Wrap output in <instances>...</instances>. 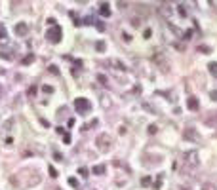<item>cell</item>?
I'll return each mask as SVG.
<instances>
[{
    "mask_svg": "<svg viewBox=\"0 0 217 190\" xmlns=\"http://www.w3.org/2000/svg\"><path fill=\"white\" fill-rule=\"evenodd\" d=\"M91 171H94V175H105V165L99 164V165H95Z\"/></svg>",
    "mask_w": 217,
    "mask_h": 190,
    "instance_id": "cell-12",
    "label": "cell"
},
{
    "mask_svg": "<svg viewBox=\"0 0 217 190\" xmlns=\"http://www.w3.org/2000/svg\"><path fill=\"white\" fill-rule=\"evenodd\" d=\"M99 14H101L103 17H108V15H111V8H108V4H107V2H103V4H101V8H99Z\"/></svg>",
    "mask_w": 217,
    "mask_h": 190,
    "instance_id": "cell-8",
    "label": "cell"
},
{
    "mask_svg": "<svg viewBox=\"0 0 217 190\" xmlns=\"http://www.w3.org/2000/svg\"><path fill=\"white\" fill-rule=\"evenodd\" d=\"M55 190H61V188H55Z\"/></svg>",
    "mask_w": 217,
    "mask_h": 190,
    "instance_id": "cell-41",
    "label": "cell"
},
{
    "mask_svg": "<svg viewBox=\"0 0 217 190\" xmlns=\"http://www.w3.org/2000/svg\"><path fill=\"white\" fill-rule=\"evenodd\" d=\"M108 105H111V103H108V97L105 95V97H103V107H108Z\"/></svg>",
    "mask_w": 217,
    "mask_h": 190,
    "instance_id": "cell-35",
    "label": "cell"
},
{
    "mask_svg": "<svg viewBox=\"0 0 217 190\" xmlns=\"http://www.w3.org/2000/svg\"><path fill=\"white\" fill-rule=\"evenodd\" d=\"M33 61H34V55H33V53H29L25 59H23V65H31Z\"/></svg>",
    "mask_w": 217,
    "mask_h": 190,
    "instance_id": "cell-15",
    "label": "cell"
},
{
    "mask_svg": "<svg viewBox=\"0 0 217 190\" xmlns=\"http://www.w3.org/2000/svg\"><path fill=\"white\" fill-rule=\"evenodd\" d=\"M164 2H166V4H168V2H177V0H164Z\"/></svg>",
    "mask_w": 217,
    "mask_h": 190,
    "instance_id": "cell-38",
    "label": "cell"
},
{
    "mask_svg": "<svg viewBox=\"0 0 217 190\" xmlns=\"http://www.w3.org/2000/svg\"><path fill=\"white\" fill-rule=\"evenodd\" d=\"M111 65H112V67H116L118 70H128V67L122 61H118V59H111Z\"/></svg>",
    "mask_w": 217,
    "mask_h": 190,
    "instance_id": "cell-10",
    "label": "cell"
},
{
    "mask_svg": "<svg viewBox=\"0 0 217 190\" xmlns=\"http://www.w3.org/2000/svg\"><path fill=\"white\" fill-rule=\"evenodd\" d=\"M151 34H152L151 29H145V31H143V38H151Z\"/></svg>",
    "mask_w": 217,
    "mask_h": 190,
    "instance_id": "cell-26",
    "label": "cell"
},
{
    "mask_svg": "<svg viewBox=\"0 0 217 190\" xmlns=\"http://www.w3.org/2000/svg\"><path fill=\"white\" fill-rule=\"evenodd\" d=\"M0 93H2V90H0Z\"/></svg>",
    "mask_w": 217,
    "mask_h": 190,
    "instance_id": "cell-43",
    "label": "cell"
},
{
    "mask_svg": "<svg viewBox=\"0 0 217 190\" xmlns=\"http://www.w3.org/2000/svg\"><path fill=\"white\" fill-rule=\"evenodd\" d=\"M76 2H80V4H84V2H88V0H76Z\"/></svg>",
    "mask_w": 217,
    "mask_h": 190,
    "instance_id": "cell-40",
    "label": "cell"
},
{
    "mask_svg": "<svg viewBox=\"0 0 217 190\" xmlns=\"http://www.w3.org/2000/svg\"><path fill=\"white\" fill-rule=\"evenodd\" d=\"M0 59H4V61H14V53H11V51H0Z\"/></svg>",
    "mask_w": 217,
    "mask_h": 190,
    "instance_id": "cell-11",
    "label": "cell"
},
{
    "mask_svg": "<svg viewBox=\"0 0 217 190\" xmlns=\"http://www.w3.org/2000/svg\"><path fill=\"white\" fill-rule=\"evenodd\" d=\"M63 141H65V144H71V135L69 133H63Z\"/></svg>",
    "mask_w": 217,
    "mask_h": 190,
    "instance_id": "cell-25",
    "label": "cell"
},
{
    "mask_svg": "<svg viewBox=\"0 0 217 190\" xmlns=\"http://www.w3.org/2000/svg\"><path fill=\"white\" fill-rule=\"evenodd\" d=\"M183 137L187 141H194V143H196V141H200V135H198V131H196L194 127H187L183 131Z\"/></svg>",
    "mask_w": 217,
    "mask_h": 190,
    "instance_id": "cell-4",
    "label": "cell"
},
{
    "mask_svg": "<svg viewBox=\"0 0 217 190\" xmlns=\"http://www.w3.org/2000/svg\"><path fill=\"white\" fill-rule=\"evenodd\" d=\"M50 68V72H54V74H59V70H57V67H54V65H51V67H48Z\"/></svg>",
    "mask_w": 217,
    "mask_h": 190,
    "instance_id": "cell-33",
    "label": "cell"
},
{
    "mask_svg": "<svg viewBox=\"0 0 217 190\" xmlns=\"http://www.w3.org/2000/svg\"><path fill=\"white\" fill-rule=\"evenodd\" d=\"M177 11H179L181 17H187V10H185V6H179V8H177Z\"/></svg>",
    "mask_w": 217,
    "mask_h": 190,
    "instance_id": "cell-18",
    "label": "cell"
},
{
    "mask_svg": "<svg viewBox=\"0 0 217 190\" xmlns=\"http://www.w3.org/2000/svg\"><path fill=\"white\" fill-rule=\"evenodd\" d=\"M130 23H131V27H141V17H131Z\"/></svg>",
    "mask_w": 217,
    "mask_h": 190,
    "instance_id": "cell-14",
    "label": "cell"
},
{
    "mask_svg": "<svg viewBox=\"0 0 217 190\" xmlns=\"http://www.w3.org/2000/svg\"><path fill=\"white\" fill-rule=\"evenodd\" d=\"M54 156H55V160H57V162H63V156L59 154V152H54Z\"/></svg>",
    "mask_w": 217,
    "mask_h": 190,
    "instance_id": "cell-34",
    "label": "cell"
},
{
    "mask_svg": "<svg viewBox=\"0 0 217 190\" xmlns=\"http://www.w3.org/2000/svg\"><path fill=\"white\" fill-rule=\"evenodd\" d=\"M141 184H143V186H148V184H151V177H143V179H141Z\"/></svg>",
    "mask_w": 217,
    "mask_h": 190,
    "instance_id": "cell-20",
    "label": "cell"
},
{
    "mask_svg": "<svg viewBox=\"0 0 217 190\" xmlns=\"http://www.w3.org/2000/svg\"><path fill=\"white\" fill-rule=\"evenodd\" d=\"M122 40H124V42H130V40H131V36L128 34V32H122Z\"/></svg>",
    "mask_w": 217,
    "mask_h": 190,
    "instance_id": "cell-28",
    "label": "cell"
},
{
    "mask_svg": "<svg viewBox=\"0 0 217 190\" xmlns=\"http://www.w3.org/2000/svg\"><path fill=\"white\" fill-rule=\"evenodd\" d=\"M204 122H206L208 126H215L217 127V112H213V114L208 116V118H204Z\"/></svg>",
    "mask_w": 217,
    "mask_h": 190,
    "instance_id": "cell-9",
    "label": "cell"
},
{
    "mask_svg": "<svg viewBox=\"0 0 217 190\" xmlns=\"http://www.w3.org/2000/svg\"><path fill=\"white\" fill-rule=\"evenodd\" d=\"M95 48H97L99 51H105V42H97V46H95Z\"/></svg>",
    "mask_w": 217,
    "mask_h": 190,
    "instance_id": "cell-29",
    "label": "cell"
},
{
    "mask_svg": "<svg viewBox=\"0 0 217 190\" xmlns=\"http://www.w3.org/2000/svg\"><path fill=\"white\" fill-rule=\"evenodd\" d=\"M48 169H50V175H51V177H54V179H55V177H57V169H54V165H50V167H48Z\"/></svg>",
    "mask_w": 217,
    "mask_h": 190,
    "instance_id": "cell-22",
    "label": "cell"
},
{
    "mask_svg": "<svg viewBox=\"0 0 217 190\" xmlns=\"http://www.w3.org/2000/svg\"><path fill=\"white\" fill-rule=\"evenodd\" d=\"M0 74H6V70H4V68H0Z\"/></svg>",
    "mask_w": 217,
    "mask_h": 190,
    "instance_id": "cell-39",
    "label": "cell"
},
{
    "mask_svg": "<svg viewBox=\"0 0 217 190\" xmlns=\"http://www.w3.org/2000/svg\"><path fill=\"white\" fill-rule=\"evenodd\" d=\"M6 38H8V32H6V29H4V27H0V42H4Z\"/></svg>",
    "mask_w": 217,
    "mask_h": 190,
    "instance_id": "cell-16",
    "label": "cell"
},
{
    "mask_svg": "<svg viewBox=\"0 0 217 190\" xmlns=\"http://www.w3.org/2000/svg\"><path fill=\"white\" fill-rule=\"evenodd\" d=\"M69 184H71V186H76L78 183H76V179H69Z\"/></svg>",
    "mask_w": 217,
    "mask_h": 190,
    "instance_id": "cell-36",
    "label": "cell"
},
{
    "mask_svg": "<svg viewBox=\"0 0 217 190\" xmlns=\"http://www.w3.org/2000/svg\"><path fill=\"white\" fill-rule=\"evenodd\" d=\"M185 162H187V165H192V167H196L198 165V152H187L185 154Z\"/></svg>",
    "mask_w": 217,
    "mask_h": 190,
    "instance_id": "cell-5",
    "label": "cell"
},
{
    "mask_svg": "<svg viewBox=\"0 0 217 190\" xmlns=\"http://www.w3.org/2000/svg\"><path fill=\"white\" fill-rule=\"evenodd\" d=\"M74 108L78 114H86V112L91 110V103L88 99H82V97H78V99H74Z\"/></svg>",
    "mask_w": 217,
    "mask_h": 190,
    "instance_id": "cell-1",
    "label": "cell"
},
{
    "mask_svg": "<svg viewBox=\"0 0 217 190\" xmlns=\"http://www.w3.org/2000/svg\"><path fill=\"white\" fill-rule=\"evenodd\" d=\"M183 190H188V188H183Z\"/></svg>",
    "mask_w": 217,
    "mask_h": 190,
    "instance_id": "cell-42",
    "label": "cell"
},
{
    "mask_svg": "<svg viewBox=\"0 0 217 190\" xmlns=\"http://www.w3.org/2000/svg\"><path fill=\"white\" fill-rule=\"evenodd\" d=\"M95 29H97V31H101V32H103V31H105V25H103V23H101V21H97V23H95Z\"/></svg>",
    "mask_w": 217,
    "mask_h": 190,
    "instance_id": "cell-23",
    "label": "cell"
},
{
    "mask_svg": "<svg viewBox=\"0 0 217 190\" xmlns=\"http://www.w3.org/2000/svg\"><path fill=\"white\" fill-rule=\"evenodd\" d=\"M162 14L166 15V17H170V15L173 14V10H171V8H168V4H164V8H162Z\"/></svg>",
    "mask_w": 217,
    "mask_h": 190,
    "instance_id": "cell-13",
    "label": "cell"
},
{
    "mask_svg": "<svg viewBox=\"0 0 217 190\" xmlns=\"http://www.w3.org/2000/svg\"><path fill=\"white\" fill-rule=\"evenodd\" d=\"M211 99H217V91H211Z\"/></svg>",
    "mask_w": 217,
    "mask_h": 190,
    "instance_id": "cell-37",
    "label": "cell"
},
{
    "mask_svg": "<svg viewBox=\"0 0 217 190\" xmlns=\"http://www.w3.org/2000/svg\"><path fill=\"white\" fill-rule=\"evenodd\" d=\"M97 80H99L101 84H105V86H107V76H105V74H97Z\"/></svg>",
    "mask_w": 217,
    "mask_h": 190,
    "instance_id": "cell-21",
    "label": "cell"
},
{
    "mask_svg": "<svg viewBox=\"0 0 217 190\" xmlns=\"http://www.w3.org/2000/svg\"><path fill=\"white\" fill-rule=\"evenodd\" d=\"M192 38V31H187L185 32V40H191Z\"/></svg>",
    "mask_w": 217,
    "mask_h": 190,
    "instance_id": "cell-32",
    "label": "cell"
},
{
    "mask_svg": "<svg viewBox=\"0 0 217 190\" xmlns=\"http://www.w3.org/2000/svg\"><path fill=\"white\" fill-rule=\"evenodd\" d=\"M187 107L191 108V110H198V108H200V103H198V99L191 95V97L187 99Z\"/></svg>",
    "mask_w": 217,
    "mask_h": 190,
    "instance_id": "cell-7",
    "label": "cell"
},
{
    "mask_svg": "<svg viewBox=\"0 0 217 190\" xmlns=\"http://www.w3.org/2000/svg\"><path fill=\"white\" fill-rule=\"evenodd\" d=\"M27 32H29V25L27 23H17L15 25V34L17 36H25Z\"/></svg>",
    "mask_w": 217,
    "mask_h": 190,
    "instance_id": "cell-6",
    "label": "cell"
},
{
    "mask_svg": "<svg viewBox=\"0 0 217 190\" xmlns=\"http://www.w3.org/2000/svg\"><path fill=\"white\" fill-rule=\"evenodd\" d=\"M202 190H217V188L213 186V184H210V183H208V184H204V186H202Z\"/></svg>",
    "mask_w": 217,
    "mask_h": 190,
    "instance_id": "cell-27",
    "label": "cell"
},
{
    "mask_svg": "<svg viewBox=\"0 0 217 190\" xmlns=\"http://www.w3.org/2000/svg\"><path fill=\"white\" fill-rule=\"evenodd\" d=\"M78 173H80L82 177H86V175H88V169H86V167H80V169H78Z\"/></svg>",
    "mask_w": 217,
    "mask_h": 190,
    "instance_id": "cell-31",
    "label": "cell"
},
{
    "mask_svg": "<svg viewBox=\"0 0 217 190\" xmlns=\"http://www.w3.org/2000/svg\"><path fill=\"white\" fill-rule=\"evenodd\" d=\"M198 51H204V53H210V48H208V46H200V48H198Z\"/></svg>",
    "mask_w": 217,
    "mask_h": 190,
    "instance_id": "cell-30",
    "label": "cell"
},
{
    "mask_svg": "<svg viewBox=\"0 0 217 190\" xmlns=\"http://www.w3.org/2000/svg\"><path fill=\"white\" fill-rule=\"evenodd\" d=\"M156 131H158V127H156L154 124H152V126H148V133H151V135H154Z\"/></svg>",
    "mask_w": 217,
    "mask_h": 190,
    "instance_id": "cell-24",
    "label": "cell"
},
{
    "mask_svg": "<svg viewBox=\"0 0 217 190\" xmlns=\"http://www.w3.org/2000/svg\"><path fill=\"white\" fill-rule=\"evenodd\" d=\"M111 144H112L111 135H107V133H101V135L97 137V147L101 148L103 152H108V150H111Z\"/></svg>",
    "mask_w": 217,
    "mask_h": 190,
    "instance_id": "cell-3",
    "label": "cell"
},
{
    "mask_svg": "<svg viewBox=\"0 0 217 190\" xmlns=\"http://www.w3.org/2000/svg\"><path fill=\"white\" fill-rule=\"evenodd\" d=\"M42 91L44 93H54V88L51 86H42Z\"/></svg>",
    "mask_w": 217,
    "mask_h": 190,
    "instance_id": "cell-19",
    "label": "cell"
},
{
    "mask_svg": "<svg viewBox=\"0 0 217 190\" xmlns=\"http://www.w3.org/2000/svg\"><path fill=\"white\" fill-rule=\"evenodd\" d=\"M208 68H210L211 74H217V63H210V67H208Z\"/></svg>",
    "mask_w": 217,
    "mask_h": 190,
    "instance_id": "cell-17",
    "label": "cell"
},
{
    "mask_svg": "<svg viewBox=\"0 0 217 190\" xmlns=\"http://www.w3.org/2000/svg\"><path fill=\"white\" fill-rule=\"evenodd\" d=\"M61 27L59 25H51V29L46 32V38H48V42H54V44H57L59 40H61Z\"/></svg>",
    "mask_w": 217,
    "mask_h": 190,
    "instance_id": "cell-2",
    "label": "cell"
}]
</instances>
